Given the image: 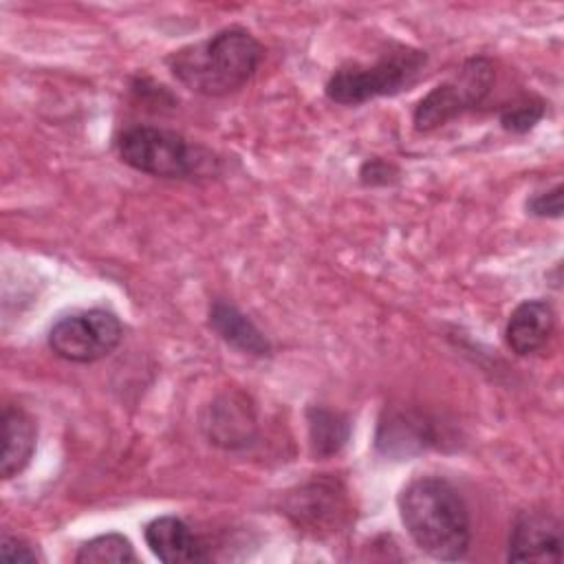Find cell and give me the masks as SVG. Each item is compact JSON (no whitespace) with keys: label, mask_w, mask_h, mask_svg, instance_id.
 I'll use <instances>...</instances> for the list:
<instances>
[{"label":"cell","mask_w":564,"mask_h":564,"mask_svg":"<svg viewBox=\"0 0 564 564\" xmlns=\"http://www.w3.org/2000/svg\"><path fill=\"white\" fill-rule=\"evenodd\" d=\"M145 544L150 551L165 564H185V562H205L209 560L207 546L200 538L176 516H161L148 522Z\"/></svg>","instance_id":"11"},{"label":"cell","mask_w":564,"mask_h":564,"mask_svg":"<svg viewBox=\"0 0 564 564\" xmlns=\"http://www.w3.org/2000/svg\"><path fill=\"white\" fill-rule=\"evenodd\" d=\"M286 516L313 535L337 531L346 516L344 491L335 480H313L286 498Z\"/></svg>","instance_id":"8"},{"label":"cell","mask_w":564,"mask_h":564,"mask_svg":"<svg viewBox=\"0 0 564 564\" xmlns=\"http://www.w3.org/2000/svg\"><path fill=\"white\" fill-rule=\"evenodd\" d=\"M494 86V66L487 57H469L447 82L432 88L414 108V128L436 130L449 119L476 108Z\"/></svg>","instance_id":"5"},{"label":"cell","mask_w":564,"mask_h":564,"mask_svg":"<svg viewBox=\"0 0 564 564\" xmlns=\"http://www.w3.org/2000/svg\"><path fill=\"white\" fill-rule=\"evenodd\" d=\"M306 423H308L311 449L319 458L337 454L350 436L348 419L339 412L328 410V408H319V405L308 408L306 410Z\"/></svg>","instance_id":"15"},{"label":"cell","mask_w":564,"mask_h":564,"mask_svg":"<svg viewBox=\"0 0 564 564\" xmlns=\"http://www.w3.org/2000/svg\"><path fill=\"white\" fill-rule=\"evenodd\" d=\"M527 209L533 216H549V218H560L562 216V185L557 183L555 187L540 192L527 200Z\"/></svg>","instance_id":"18"},{"label":"cell","mask_w":564,"mask_h":564,"mask_svg":"<svg viewBox=\"0 0 564 564\" xmlns=\"http://www.w3.org/2000/svg\"><path fill=\"white\" fill-rule=\"evenodd\" d=\"M509 562H560L562 560V524L544 511H522L511 527Z\"/></svg>","instance_id":"9"},{"label":"cell","mask_w":564,"mask_h":564,"mask_svg":"<svg viewBox=\"0 0 564 564\" xmlns=\"http://www.w3.org/2000/svg\"><path fill=\"white\" fill-rule=\"evenodd\" d=\"M438 445L434 423L414 410L390 412L377 430V449L390 458L403 460Z\"/></svg>","instance_id":"10"},{"label":"cell","mask_w":564,"mask_h":564,"mask_svg":"<svg viewBox=\"0 0 564 564\" xmlns=\"http://www.w3.org/2000/svg\"><path fill=\"white\" fill-rule=\"evenodd\" d=\"M209 326L223 341H227L240 352L256 357H264L271 352V344L264 337V333L234 304L216 300L209 306Z\"/></svg>","instance_id":"14"},{"label":"cell","mask_w":564,"mask_h":564,"mask_svg":"<svg viewBox=\"0 0 564 564\" xmlns=\"http://www.w3.org/2000/svg\"><path fill=\"white\" fill-rule=\"evenodd\" d=\"M37 441V425L29 412L22 408L7 405L2 412V454L0 474L2 478H13L31 463Z\"/></svg>","instance_id":"13"},{"label":"cell","mask_w":564,"mask_h":564,"mask_svg":"<svg viewBox=\"0 0 564 564\" xmlns=\"http://www.w3.org/2000/svg\"><path fill=\"white\" fill-rule=\"evenodd\" d=\"M262 59L260 42L240 26L181 46L167 55V68L192 93L223 97L242 88Z\"/></svg>","instance_id":"2"},{"label":"cell","mask_w":564,"mask_h":564,"mask_svg":"<svg viewBox=\"0 0 564 564\" xmlns=\"http://www.w3.org/2000/svg\"><path fill=\"white\" fill-rule=\"evenodd\" d=\"M119 159L137 172L161 178H187L205 165L207 156L178 132L156 126H134L117 139Z\"/></svg>","instance_id":"4"},{"label":"cell","mask_w":564,"mask_h":564,"mask_svg":"<svg viewBox=\"0 0 564 564\" xmlns=\"http://www.w3.org/2000/svg\"><path fill=\"white\" fill-rule=\"evenodd\" d=\"M132 542L121 533H104L84 542L75 555L77 564H128L137 562Z\"/></svg>","instance_id":"16"},{"label":"cell","mask_w":564,"mask_h":564,"mask_svg":"<svg viewBox=\"0 0 564 564\" xmlns=\"http://www.w3.org/2000/svg\"><path fill=\"white\" fill-rule=\"evenodd\" d=\"M544 117V104L542 101H520L502 110L500 123L509 132H529L540 119Z\"/></svg>","instance_id":"17"},{"label":"cell","mask_w":564,"mask_h":564,"mask_svg":"<svg viewBox=\"0 0 564 564\" xmlns=\"http://www.w3.org/2000/svg\"><path fill=\"white\" fill-rule=\"evenodd\" d=\"M0 560L2 562H29V564H33V562H37V553L22 538L4 533L2 542H0Z\"/></svg>","instance_id":"19"},{"label":"cell","mask_w":564,"mask_h":564,"mask_svg":"<svg viewBox=\"0 0 564 564\" xmlns=\"http://www.w3.org/2000/svg\"><path fill=\"white\" fill-rule=\"evenodd\" d=\"M123 339V326L112 311L88 308L59 317L51 333V350L73 364H93L108 357Z\"/></svg>","instance_id":"6"},{"label":"cell","mask_w":564,"mask_h":564,"mask_svg":"<svg viewBox=\"0 0 564 564\" xmlns=\"http://www.w3.org/2000/svg\"><path fill=\"white\" fill-rule=\"evenodd\" d=\"M397 505L408 535L423 553L443 562L465 557L471 522L463 496L449 480L419 476L401 489Z\"/></svg>","instance_id":"1"},{"label":"cell","mask_w":564,"mask_h":564,"mask_svg":"<svg viewBox=\"0 0 564 564\" xmlns=\"http://www.w3.org/2000/svg\"><path fill=\"white\" fill-rule=\"evenodd\" d=\"M394 174H397V170L390 163L381 161V159L366 161L361 165V172H359V176H361V181L366 185H386V183H390L394 178Z\"/></svg>","instance_id":"20"},{"label":"cell","mask_w":564,"mask_h":564,"mask_svg":"<svg viewBox=\"0 0 564 564\" xmlns=\"http://www.w3.org/2000/svg\"><path fill=\"white\" fill-rule=\"evenodd\" d=\"M427 55L419 48L397 46L375 64H350L337 68L326 82V97L341 106H357L410 86L423 70Z\"/></svg>","instance_id":"3"},{"label":"cell","mask_w":564,"mask_h":564,"mask_svg":"<svg viewBox=\"0 0 564 564\" xmlns=\"http://www.w3.org/2000/svg\"><path fill=\"white\" fill-rule=\"evenodd\" d=\"M200 427L207 441L223 449H242L251 445L258 432L251 399L238 390L218 394L205 408Z\"/></svg>","instance_id":"7"},{"label":"cell","mask_w":564,"mask_h":564,"mask_svg":"<svg viewBox=\"0 0 564 564\" xmlns=\"http://www.w3.org/2000/svg\"><path fill=\"white\" fill-rule=\"evenodd\" d=\"M555 328V313L546 300H524L509 315L505 337L509 348L524 357L540 350Z\"/></svg>","instance_id":"12"}]
</instances>
